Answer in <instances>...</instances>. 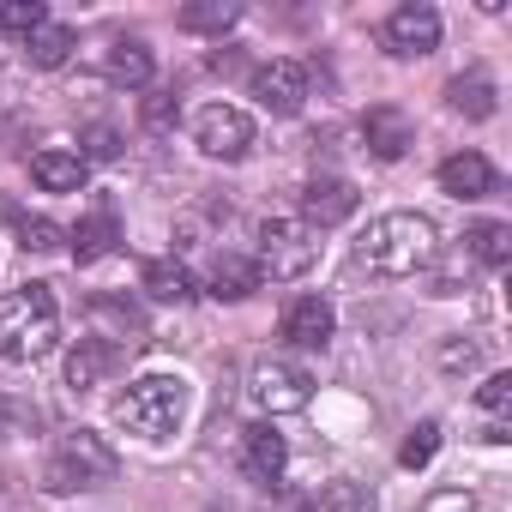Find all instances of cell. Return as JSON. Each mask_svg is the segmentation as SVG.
I'll return each instance as SVG.
<instances>
[{
  "label": "cell",
  "mask_w": 512,
  "mask_h": 512,
  "mask_svg": "<svg viewBox=\"0 0 512 512\" xmlns=\"http://www.w3.org/2000/svg\"><path fill=\"white\" fill-rule=\"evenodd\" d=\"M434 253H440V235H434L428 217L386 211L356 235V272H368V278H416L422 266H434Z\"/></svg>",
  "instance_id": "6da1fadb"
},
{
  "label": "cell",
  "mask_w": 512,
  "mask_h": 512,
  "mask_svg": "<svg viewBox=\"0 0 512 512\" xmlns=\"http://www.w3.org/2000/svg\"><path fill=\"white\" fill-rule=\"evenodd\" d=\"M55 338H61V314L49 284H25L13 296H0V362H43Z\"/></svg>",
  "instance_id": "7a4b0ae2"
},
{
  "label": "cell",
  "mask_w": 512,
  "mask_h": 512,
  "mask_svg": "<svg viewBox=\"0 0 512 512\" xmlns=\"http://www.w3.org/2000/svg\"><path fill=\"white\" fill-rule=\"evenodd\" d=\"M115 422L139 440H169L187 422V380L181 374H145L115 398Z\"/></svg>",
  "instance_id": "3957f363"
},
{
  "label": "cell",
  "mask_w": 512,
  "mask_h": 512,
  "mask_svg": "<svg viewBox=\"0 0 512 512\" xmlns=\"http://www.w3.org/2000/svg\"><path fill=\"white\" fill-rule=\"evenodd\" d=\"M115 476H121V452H115L103 434H91V428L67 434V440H61V452L49 458V488H55V494L103 488V482H115Z\"/></svg>",
  "instance_id": "277c9868"
},
{
  "label": "cell",
  "mask_w": 512,
  "mask_h": 512,
  "mask_svg": "<svg viewBox=\"0 0 512 512\" xmlns=\"http://www.w3.org/2000/svg\"><path fill=\"white\" fill-rule=\"evenodd\" d=\"M314 253H320V241H314V229L302 217H266L260 223V260H253V272L272 278V284H290V278H302L314 266Z\"/></svg>",
  "instance_id": "5b68a950"
},
{
  "label": "cell",
  "mask_w": 512,
  "mask_h": 512,
  "mask_svg": "<svg viewBox=\"0 0 512 512\" xmlns=\"http://www.w3.org/2000/svg\"><path fill=\"white\" fill-rule=\"evenodd\" d=\"M247 392H253V404H260L266 416H290V410H308L314 380H308V368H296L284 356H266V362H253Z\"/></svg>",
  "instance_id": "8992f818"
},
{
  "label": "cell",
  "mask_w": 512,
  "mask_h": 512,
  "mask_svg": "<svg viewBox=\"0 0 512 512\" xmlns=\"http://www.w3.org/2000/svg\"><path fill=\"white\" fill-rule=\"evenodd\" d=\"M193 139H199L205 157L235 163V157H247V145H253V121H247L241 109H229V103H205V109L193 115Z\"/></svg>",
  "instance_id": "52a82bcc"
},
{
  "label": "cell",
  "mask_w": 512,
  "mask_h": 512,
  "mask_svg": "<svg viewBox=\"0 0 512 512\" xmlns=\"http://www.w3.org/2000/svg\"><path fill=\"white\" fill-rule=\"evenodd\" d=\"M253 97H260L272 115H302L308 103V67L302 61H266V67H253Z\"/></svg>",
  "instance_id": "ba28073f"
},
{
  "label": "cell",
  "mask_w": 512,
  "mask_h": 512,
  "mask_svg": "<svg viewBox=\"0 0 512 512\" xmlns=\"http://www.w3.org/2000/svg\"><path fill=\"white\" fill-rule=\"evenodd\" d=\"M386 49L398 55V61H422V55H434L440 49V13L434 7H398L392 19H386Z\"/></svg>",
  "instance_id": "9c48e42d"
},
{
  "label": "cell",
  "mask_w": 512,
  "mask_h": 512,
  "mask_svg": "<svg viewBox=\"0 0 512 512\" xmlns=\"http://www.w3.org/2000/svg\"><path fill=\"white\" fill-rule=\"evenodd\" d=\"M344 217H356V187H350L344 175H314V181L302 187V223H308V229H332V223H344Z\"/></svg>",
  "instance_id": "30bf717a"
},
{
  "label": "cell",
  "mask_w": 512,
  "mask_h": 512,
  "mask_svg": "<svg viewBox=\"0 0 512 512\" xmlns=\"http://www.w3.org/2000/svg\"><path fill=\"white\" fill-rule=\"evenodd\" d=\"M296 350H326L332 344V332H338V314H332V302H320V296H296L290 308H284V326H278Z\"/></svg>",
  "instance_id": "8fae6325"
},
{
  "label": "cell",
  "mask_w": 512,
  "mask_h": 512,
  "mask_svg": "<svg viewBox=\"0 0 512 512\" xmlns=\"http://www.w3.org/2000/svg\"><path fill=\"white\" fill-rule=\"evenodd\" d=\"M362 139H368V151H374L380 163H398V157L416 145V121H410L404 109L380 103V109H368V115H362Z\"/></svg>",
  "instance_id": "7c38bea8"
},
{
  "label": "cell",
  "mask_w": 512,
  "mask_h": 512,
  "mask_svg": "<svg viewBox=\"0 0 512 512\" xmlns=\"http://www.w3.org/2000/svg\"><path fill=\"white\" fill-rule=\"evenodd\" d=\"M91 320L103 326L97 338H103L109 350H139V344H145V314H139L127 296H91Z\"/></svg>",
  "instance_id": "4fadbf2b"
},
{
  "label": "cell",
  "mask_w": 512,
  "mask_h": 512,
  "mask_svg": "<svg viewBox=\"0 0 512 512\" xmlns=\"http://www.w3.org/2000/svg\"><path fill=\"white\" fill-rule=\"evenodd\" d=\"M115 241H121V223H115V211H91V217H79V223L67 229V247H73V260H79V266H97V260H109V253H115Z\"/></svg>",
  "instance_id": "5bb4252c"
},
{
  "label": "cell",
  "mask_w": 512,
  "mask_h": 512,
  "mask_svg": "<svg viewBox=\"0 0 512 512\" xmlns=\"http://www.w3.org/2000/svg\"><path fill=\"white\" fill-rule=\"evenodd\" d=\"M440 187L452 199H482V193H494V163L482 151H458V157L440 163Z\"/></svg>",
  "instance_id": "9a60e30c"
},
{
  "label": "cell",
  "mask_w": 512,
  "mask_h": 512,
  "mask_svg": "<svg viewBox=\"0 0 512 512\" xmlns=\"http://www.w3.org/2000/svg\"><path fill=\"white\" fill-rule=\"evenodd\" d=\"M103 79L121 85V91H145V85H151V49H145L139 37L109 43V55H103Z\"/></svg>",
  "instance_id": "2e32d148"
},
{
  "label": "cell",
  "mask_w": 512,
  "mask_h": 512,
  "mask_svg": "<svg viewBox=\"0 0 512 512\" xmlns=\"http://www.w3.org/2000/svg\"><path fill=\"white\" fill-rule=\"evenodd\" d=\"M31 181H37L43 193H79V187H85V157H79V151L49 145V151H37V157H31Z\"/></svg>",
  "instance_id": "e0dca14e"
},
{
  "label": "cell",
  "mask_w": 512,
  "mask_h": 512,
  "mask_svg": "<svg viewBox=\"0 0 512 512\" xmlns=\"http://www.w3.org/2000/svg\"><path fill=\"white\" fill-rule=\"evenodd\" d=\"M115 362H121V350H109L103 338H79L73 356H67V386L73 392H91V386H103L115 374Z\"/></svg>",
  "instance_id": "ac0fdd59"
},
{
  "label": "cell",
  "mask_w": 512,
  "mask_h": 512,
  "mask_svg": "<svg viewBox=\"0 0 512 512\" xmlns=\"http://www.w3.org/2000/svg\"><path fill=\"white\" fill-rule=\"evenodd\" d=\"M205 290L217 302H247L253 290H260V272H253V260H241V253H217L211 272H205Z\"/></svg>",
  "instance_id": "d6986e66"
},
{
  "label": "cell",
  "mask_w": 512,
  "mask_h": 512,
  "mask_svg": "<svg viewBox=\"0 0 512 512\" xmlns=\"http://www.w3.org/2000/svg\"><path fill=\"white\" fill-rule=\"evenodd\" d=\"M446 103L464 115V121H488L494 109H500V97H494V79L482 73V67H470V73H458L452 85H446Z\"/></svg>",
  "instance_id": "ffe728a7"
},
{
  "label": "cell",
  "mask_w": 512,
  "mask_h": 512,
  "mask_svg": "<svg viewBox=\"0 0 512 512\" xmlns=\"http://www.w3.org/2000/svg\"><path fill=\"white\" fill-rule=\"evenodd\" d=\"M464 253L476 266H488V272H500L506 260H512V223H470V235H464Z\"/></svg>",
  "instance_id": "44dd1931"
},
{
  "label": "cell",
  "mask_w": 512,
  "mask_h": 512,
  "mask_svg": "<svg viewBox=\"0 0 512 512\" xmlns=\"http://www.w3.org/2000/svg\"><path fill=\"white\" fill-rule=\"evenodd\" d=\"M139 284H145V296H151V302H169V308L193 302V272H187L181 260H151Z\"/></svg>",
  "instance_id": "7402d4cb"
},
{
  "label": "cell",
  "mask_w": 512,
  "mask_h": 512,
  "mask_svg": "<svg viewBox=\"0 0 512 512\" xmlns=\"http://www.w3.org/2000/svg\"><path fill=\"white\" fill-rule=\"evenodd\" d=\"M284 464H290L284 434H272V428H247V470H253V476H260V482H278Z\"/></svg>",
  "instance_id": "603a6c76"
},
{
  "label": "cell",
  "mask_w": 512,
  "mask_h": 512,
  "mask_svg": "<svg viewBox=\"0 0 512 512\" xmlns=\"http://www.w3.org/2000/svg\"><path fill=\"white\" fill-rule=\"evenodd\" d=\"M25 49H31V61H37V67H67V61H73V49H79V31L49 19V25H43Z\"/></svg>",
  "instance_id": "cb8c5ba5"
},
{
  "label": "cell",
  "mask_w": 512,
  "mask_h": 512,
  "mask_svg": "<svg viewBox=\"0 0 512 512\" xmlns=\"http://www.w3.org/2000/svg\"><path fill=\"white\" fill-rule=\"evenodd\" d=\"M43 25H49V7H43V0H7V7H0V37L31 43Z\"/></svg>",
  "instance_id": "d4e9b609"
},
{
  "label": "cell",
  "mask_w": 512,
  "mask_h": 512,
  "mask_svg": "<svg viewBox=\"0 0 512 512\" xmlns=\"http://www.w3.org/2000/svg\"><path fill=\"white\" fill-rule=\"evenodd\" d=\"M241 19L235 0H193V7H181V31H229Z\"/></svg>",
  "instance_id": "484cf974"
},
{
  "label": "cell",
  "mask_w": 512,
  "mask_h": 512,
  "mask_svg": "<svg viewBox=\"0 0 512 512\" xmlns=\"http://www.w3.org/2000/svg\"><path fill=\"white\" fill-rule=\"evenodd\" d=\"M302 512H374V500H368V488L362 482H332L320 500H308Z\"/></svg>",
  "instance_id": "4316f807"
},
{
  "label": "cell",
  "mask_w": 512,
  "mask_h": 512,
  "mask_svg": "<svg viewBox=\"0 0 512 512\" xmlns=\"http://www.w3.org/2000/svg\"><path fill=\"white\" fill-rule=\"evenodd\" d=\"M13 229H19V247H25V253H55V247L67 241V229H61L55 217H19Z\"/></svg>",
  "instance_id": "83f0119b"
},
{
  "label": "cell",
  "mask_w": 512,
  "mask_h": 512,
  "mask_svg": "<svg viewBox=\"0 0 512 512\" xmlns=\"http://www.w3.org/2000/svg\"><path fill=\"white\" fill-rule=\"evenodd\" d=\"M434 452H440V422H416V428H410V440L398 446V464H404V470H422Z\"/></svg>",
  "instance_id": "f1b7e54d"
},
{
  "label": "cell",
  "mask_w": 512,
  "mask_h": 512,
  "mask_svg": "<svg viewBox=\"0 0 512 512\" xmlns=\"http://www.w3.org/2000/svg\"><path fill=\"white\" fill-rule=\"evenodd\" d=\"M482 362V344L476 338H452V344H440V368L446 374H470Z\"/></svg>",
  "instance_id": "f546056e"
},
{
  "label": "cell",
  "mask_w": 512,
  "mask_h": 512,
  "mask_svg": "<svg viewBox=\"0 0 512 512\" xmlns=\"http://www.w3.org/2000/svg\"><path fill=\"white\" fill-rule=\"evenodd\" d=\"M476 398H482V410H488V416H494V422H500V416H506V410H512V374H488V380H482V392H476Z\"/></svg>",
  "instance_id": "4dcf8cb0"
},
{
  "label": "cell",
  "mask_w": 512,
  "mask_h": 512,
  "mask_svg": "<svg viewBox=\"0 0 512 512\" xmlns=\"http://www.w3.org/2000/svg\"><path fill=\"white\" fill-rule=\"evenodd\" d=\"M79 157H85V163H91V157H97V163H115V157H121V133H115V127H91Z\"/></svg>",
  "instance_id": "1f68e13d"
},
{
  "label": "cell",
  "mask_w": 512,
  "mask_h": 512,
  "mask_svg": "<svg viewBox=\"0 0 512 512\" xmlns=\"http://www.w3.org/2000/svg\"><path fill=\"white\" fill-rule=\"evenodd\" d=\"M422 512H476V500H470L464 488H440V494H428Z\"/></svg>",
  "instance_id": "d6a6232c"
},
{
  "label": "cell",
  "mask_w": 512,
  "mask_h": 512,
  "mask_svg": "<svg viewBox=\"0 0 512 512\" xmlns=\"http://www.w3.org/2000/svg\"><path fill=\"white\" fill-rule=\"evenodd\" d=\"M169 121H175V97H145V127L163 133Z\"/></svg>",
  "instance_id": "836d02e7"
}]
</instances>
